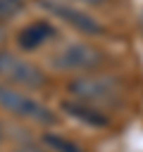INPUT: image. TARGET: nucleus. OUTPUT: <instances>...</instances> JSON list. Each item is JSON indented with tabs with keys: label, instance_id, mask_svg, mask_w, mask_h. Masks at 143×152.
<instances>
[{
	"label": "nucleus",
	"instance_id": "nucleus-1",
	"mask_svg": "<svg viewBox=\"0 0 143 152\" xmlns=\"http://www.w3.org/2000/svg\"><path fill=\"white\" fill-rule=\"evenodd\" d=\"M67 93L74 100H83L100 109L114 107L124 97V83L110 74H81L67 83Z\"/></svg>",
	"mask_w": 143,
	"mask_h": 152
},
{
	"label": "nucleus",
	"instance_id": "nucleus-2",
	"mask_svg": "<svg viewBox=\"0 0 143 152\" xmlns=\"http://www.w3.org/2000/svg\"><path fill=\"white\" fill-rule=\"evenodd\" d=\"M0 107L5 112H10L12 116L24 119V121H31V124H41V126L57 124V114L48 104H43L36 97L21 93L19 88L5 86V83H0Z\"/></svg>",
	"mask_w": 143,
	"mask_h": 152
},
{
	"label": "nucleus",
	"instance_id": "nucleus-3",
	"mask_svg": "<svg viewBox=\"0 0 143 152\" xmlns=\"http://www.w3.org/2000/svg\"><path fill=\"white\" fill-rule=\"evenodd\" d=\"M102 64H105L102 50L91 43H81V40L67 43L52 55V66L60 71H69V74H86V71L100 69Z\"/></svg>",
	"mask_w": 143,
	"mask_h": 152
},
{
	"label": "nucleus",
	"instance_id": "nucleus-4",
	"mask_svg": "<svg viewBox=\"0 0 143 152\" xmlns=\"http://www.w3.org/2000/svg\"><path fill=\"white\" fill-rule=\"evenodd\" d=\"M0 81L5 86H12V88H43L45 86V74L26 62L24 57L10 52V50H0Z\"/></svg>",
	"mask_w": 143,
	"mask_h": 152
},
{
	"label": "nucleus",
	"instance_id": "nucleus-5",
	"mask_svg": "<svg viewBox=\"0 0 143 152\" xmlns=\"http://www.w3.org/2000/svg\"><path fill=\"white\" fill-rule=\"evenodd\" d=\"M38 2H41V7L48 14H52L60 21H64L67 26L76 28L79 33H86V36H100V33H105V26L93 14H88L86 10H81L76 5H69V2H62V0H38Z\"/></svg>",
	"mask_w": 143,
	"mask_h": 152
},
{
	"label": "nucleus",
	"instance_id": "nucleus-6",
	"mask_svg": "<svg viewBox=\"0 0 143 152\" xmlns=\"http://www.w3.org/2000/svg\"><path fill=\"white\" fill-rule=\"evenodd\" d=\"M62 112L69 119H74V121H79L88 128H107L112 124V119H110V114H105V109H100L95 104H88L83 100H74V97L62 102Z\"/></svg>",
	"mask_w": 143,
	"mask_h": 152
},
{
	"label": "nucleus",
	"instance_id": "nucleus-7",
	"mask_svg": "<svg viewBox=\"0 0 143 152\" xmlns=\"http://www.w3.org/2000/svg\"><path fill=\"white\" fill-rule=\"evenodd\" d=\"M55 36H57V28H55L50 21L41 19V21L26 24V26L17 33V43H19L21 50H36V48L45 45L48 40H52Z\"/></svg>",
	"mask_w": 143,
	"mask_h": 152
},
{
	"label": "nucleus",
	"instance_id": "nucleus-8",
	"mask_svg": "<svg viewBox=\"0 0 143 152\" xmlns=\"http://www.w3.org/2000/svg\"><path fill=\"white\" fill-rule=\"evenodd\" d=\"M43 145L50 152H83V147L76 140L60 135V133H43Z\"/></svg>",
	"mask_w": 143,
	"mask_h": 152
},
{
	"label": "nucleus",
	"instance_id": "nucleus-9",
	"mask_svg": "<svg viewBox=\"0 0 143 152\" xmlns=\"http://www.w3.org/2000/svg\"><path fill=\"white\" fill-rule=\"evenodd\" d=\"M24 10V0H0V21L17 17Z\"/></svg>",
	"mask_w": 143,
	"mask_h": 152
},
{
	"label": "nucleus",
	"instance_id": "nucleus-10",
	"mask_svg": "<svg viewBox=\"0 0 143 152\" xmlns=\"http://www.w3.org/2000/svg\"><path fill=\"white\" fill-rule=\"evenodd\" d=\"M76 2H83V5H105L107 0H76Z\"/></svg>",
	"mask_w": 143,
	"mask_h": 152
},
{
	"label": "nucleus",
	"instance_id": "nucleus-11",
	"mask_svg": "<svg viewBox=\"0 0 143 152\" xmlns=\"http://www.w3.org/2000/svg\"><path fill=\"white\" fill-rule=\"evenodd\" d=\"M17 152H41L38 147H33V145H26V147H19Z\"/></svg>",
	"mask_w": 143,
	"mask_h": 152
},
{
	"label": "nucleus",
	"instance_id": "nucleus-12",
	"mask_svg": "<svg viewBox=\"0 0 143 152\" xmlns=\"http://www.w3.org/2000/svg\"><path fill=\"white\" fill-rule=\"evenodd\" d=\"M0 140H2V126H0Z\"/></svg>",
	"mask_w": 143,
	"mask_h": 152
}]
</instances>
